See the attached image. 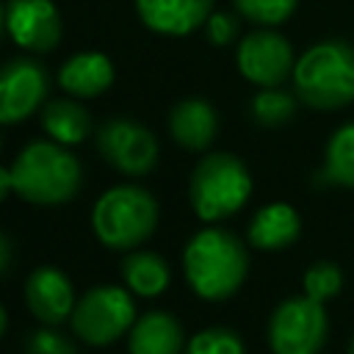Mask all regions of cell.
<instances>
[{"instance_id":"obj_1","label":"cell","mask_w":354,"mask_h":354,"mask_svg":"<svg viewBox=\"0 0 354 354\" xmlns=\"http://www.w3.org/2000/svg\"><path fill=\"white\" fill-rule=\"evenodd\" d=\"M183 271L196 296L224 301L243 285L249 254L238 235L221 227H207L188 241L183 252Z\"/></svg>"},{"instance_id":"obj_2","label":"cell","mask_w":354,"mask_h":354,"mask_svg":"<svg viewBox=\"0 0 354 354\" xmlns=\"http://www.w3.org/2000/svg\"><path fill=\"white\" fill-rule=\"evenodd\" d=\"M296 97L315 111H337L354 102V44L326 39L307 47L293 66Z\"/></svg>"},{"instance_id":"obj_3","label":"cell","mask_w":354,"mask_h":354,"mask_svg":"<svg viewBox=\"0 0 354 354\" xmlns=\"http://www.w3.org/2000/svg\"><path fill=\"white\" fill-rule=\"evenodd\" d=\"M14 194L30 205H64L83 183L80 160L58 141H30L11 166Z\"/></svg>"},{"instance_id":"obj_4","label":"cell","mask_w":354,"mask_h":354,"mask_svg":"<svg viewBox=\"0 0 354 354\" xmlns=\"http://www.w3.org/2000/svg\"><path fill=\"white\" fill-rule=\"evenodd\" d=\"M91 227L108 249H133L155 232L158 202L138 185H113L94 202Z\"/></svg>"},{"instance_id":"obj_5","label":"cell","mask_w":354,"mask_h":354,"mask_svg":"<svg viewBox=\"0 0 354 354\" xmlns=\"http://www.w3.org/2000/svg\"><path fill=\"white\" fill-rule=\"evenodd\" d=\"M188 194L191 207L202 221H221L246 205L252 194V177L235 155L213 152L196 163Z\"/></svg>"},{"instance_id":"obj_6","label":"cell","mask_w":354,"mask_h":354,"mask_svg":"<svg viewBox=\"0 0 354 354\" xmlns=\"http://www.w3.org/2000/svg\"><path fill=\"white\" fill-rule=\"evenodd\" d=\"M72 329L88 346H108L136 324V304L130 290L116 285H97L86 290L72 310Z\"/></svg>"},{"instance_id":"obj_7","label":"cell","mask_w":354,"mask_h":354,"mask_svg":"<svg viewBox=\"0 0 354 354\" xmlns=\"http://www.w3.org/2000/svg\"><path fill=\"white\" fill-rule=\"evenodd\" d=\"M329 318L310 296L285 299L268 318V346L274 354H318L326 346Z\"/></svg>"},{"instance_id":"obj_8","label":"cell","mask_w":354,"mask_h":354,"mask_svg":"<svg viewBox=\"0 0 354 354\" xmlns=\"http://www.w3.org/2000/svg\"><path fill=\"white\" fill-rule=\"evenodd\" d=\"M241 75L263 88H277L288 75H293V50L288 39L271 28L252 30L249 36L241 39L238 53H235Z\"/></svg>"},{"instance_id":"obj_9","label":"cell","mask_w":354,"mask_h":354,"mask_svg":"<svg viewBox=\"0 0 354 354\" xmlns=\"http://www.w3.org/2000/svg\"><path fill=\"white\" fill-rule=\"evenodd\" d=\"M100 155L122 174H147L158 163L155 136L133 119H111L97 133Z\"/></svg>"},{"instance_id":"obj_10","label":"cell","mask_w":354,"mask_h":354,"mask_svg":"<svg viewBox=\"0 0 354 354\" xmlns=\"http://www.w3.org/2000/svg\"><path fill=\"white\" fill-rule=\"evenodd\" d=\"M47 72L33 58H14L0 66V124H17L41 108Z\"/></svg>"},{"instance_id":"obj_11","label":"cell","mask_w":354,"mask_h":354,"mask_svg":"<svg viewBox=\"0 0 354 354\" xmlns=\"http://www.w3.org/2000/svg\"><path fill=\"white\" fill-rule=\"evenodd\" d=\"M6 30L19 47L33 53H50L58 47L64 25L53 0H8Z\"/></svg>"},{"instance_id":"obj_12","label":"cell","mask_w":354,"mask_h":354,"mask_svg":"<svg viewBox=\"0 0 354 354\" xmlns=\"http://www.w3.org/2000/svg\"><path fill=\"white\" fill-rule=\"evenodd\" d=\"M25 301L28 310L41 321L44 326H58L66 318H72L75 310V290L64 271L53 266H39L28 282H25Z\"/></svg>"},{"instance_id":"obj_13","label":"cell","mask_w":354,"mask_h":354,"mask_svg":"<svg viewBox=\"0 0 354 354\" xmlns=\"http://www.w3.org/2000/svg\"><path fill=\"white\" fill-rule=\"evenodd\" d=\"M141 22L160 36H185L207 22L213 0H136Z\"/></svg>"},{"instance_id":"obj_14","label":"cell","mask_w":354,"mask_h":354,"mask_svg":"<svg viewBox=\"0 0 354 354\" xmlns=\"http://www.w3.org/2000/svg\"><path fill=\"white\" fill-rule=\"evenodd\" d=\"M216 130H218L216 108L199 97L177 102L169 113V133L185 149H194V152L207 149L210 141L216 138Z\"/></svg>"},{"instance_id":"obj_15","label":"cell","mask_w":354,"mask_h":354,"mask_svg":"<svg viewBox=\"0 0 354 354\" xmlns=\"http://www.w3.org/2000/svg\"><path fill=\"white\" fill-rule=\"evenodd\" d=\"M130 354H183L185 337L180 321L166 310H152L141 315L127 337Z\"/></svg>"},{"instance_id":"obj_16","label":"cell","mask_w":354,"mask_h":354,"mask_svg":"<svg viewBox=\"0 0 354 354\" xmlns=\"http://www.w3.org/2000/svg\"><path fill=\"white\" fill-rule=\"evenodd\" d=\"M299 232H301L299 213L285 202H271L254 213V218L249 221L246 238L254 249L277 252V249L290 246L299 238Z\"/></svg>"},{"instance_id":"obj_17","label":"cell","mask_w":354,"mask_h":354,"mask_svg":"<svg viewBox=\"0 0 354 354\" xmlns=\"http://www.w3.org/2000/svg\"><path fill=\"white\" fill-rule=\"evenodd\" d=\"M58 83L66 94L75 97H100L113 83V64L102 53H77L69 61H64Z\"/></svg>"},{"instance_id":"obj_18","label":"cell","mask_w":354,"mask_h":354,"mask_svg":"<svg viewBox=\"0 0 354 354\" xmlns=\"http://www.w3.org/2000/svg\"><path fill=\"white\" fill-rule=\"evenodd\" d=\"M122 277L130 293L149 299L169 288L171 271H169V263L155 252H130L122 260Z\"/></svg>"},{"instance_id":"obj_19","label":"cell","mask_w":354,"mask_h":354,"mask_svg":"<svg viewBox=\"0 0 354 354\" xmlns=\"http://www.w3.org/2000/svg\"><path fill=\"white\" fill-rule=\"evenodd\" d=\"M41 127L50 133L53 141L72 147V144L86 141V136L91 133V116L80 102L53 100L41 111Z\"/></svg>"},{"instance_id":"obj_20","label":"cell","mask_w":354,"mask_h":354,"mask_svg":"<svg viewBox=\"0 0 354 354\" xmlns=\"http://www.w3.org/2000/svg\"><path fill=\"white\" fill-rule=\"evenodd\" d=\"M318 185L354 188V122L340 124L326 141L324 169L315 174Z\"/></svg>"},{"instance_id":"obj_21","label":"cell","mask_w":354,"mask_h":354,"mask_svg":"<svg viewBox=\"0 0 354 354\" xmlns=\"http://www.w3.org/2000/svg\"><path fill=\"white\" fill-rule=\"evenodd\" d=\"M252 119L263 127H279L296 113V97L282 88H263L249 102Z\"/></svg>"},{"instance_id":"obj_22","label":"cell","mask_w":354,"mask_h":354,"mask_svg":"<svg viewBox=\"0 0 354 354\" xmlns=\"http://www.w3.org/2000/svg\"><path fill=\"white\" fill-rule=\"evenodd\" d=\"M301 285H304V296H310L313 301H321L324 304V301H329V299H335L340 293V288H343V271L332 260H315L304 271Z\"/></svg>"},{"instance_id":"obj_23","label":"cell","mask_w":354,"mask_h":354,"mask_svg":"<svg viewBox=\"0 0 354 354\" xmlns=\"http://www.w3.org/2000/svg\"><path fill=\"white\" fill-rule=\"evenodd\" d=\"M296 6H299V0H235L238 14L263 28L282 25L285 19L293 17Z\"/></svg>"},{"instance_id":"obj_24","label":"cell","mask_w":354,"mask_h":354,"mask_svg":"<svg viewBox=\"0 0 354 354\" xmlns=\"http://www.w3.org/2000/svg\"><path fill=\"white\" fill-rule=\"evenodd\" d=\"M183 354H246V348H243V340L232 329L210 326V329L196 332L185 343Z\"/></svg>"},{"instance_id":"obj_25","label":"cell","mask_w":354,"mask_h":354,"mask_svg":"<svg viewBox=\"0 0 354 354\" xmlns=\"http://www.w3.org/2000/svg\"><path fill=\"white\" fill-rule=\"evenodd\" d=\"M25 354H77V348H75V343H72L66 335H61L58 329L41 326V329H36V332L28 337Z\"/></svg>"},{"instance_id":"obj_26","label":"cell","mask_w":354,"mask_h":354,"mask_svg":"<svg viewBox=\"0 0 354 354\" xmlns=\"http://www.w3.org/2000/svg\"><path fill=\"white\" fill-rule=\"evenodd\" d=\"M205 30H207V39L216 47H224L238 36V19L232 14H227V11H216V14L207 17Z\"/></svg>"},{"instance_id":"obj_27","label":"cell","mask_w":354,"mask_h":354,"mask_svg":"<svg viewBox=\"0 0 354 354\" xmlns=\"http://www.w3.org/2000/svg\"><path fill=\"white\" fill-rule=\"evenodd\" d=\"M14 191V177H11V169L0 166V202Z\"/></svg>"},{"instance_id":"obj_28","label":"cell","mask_w":354,"mask_h":354,"mask_svg":"<svg viewBox=\"0 0 354 354\" xmlns=\"http://www.w3.org/2000/svg\"><path fill=\"white\" fill-rule=\"evenodd\" d=\"M8 266H11V241L0 232V274H6Z\"/></svg>"},{"instance_id":"obj_29","label":"cell","mask_w":354,"mask_h":354,"mask_svg":"<svg viewBox=\"0 0 354 354\" xmlns=\"http://www.w3.org/2000/svg\"><path fill=\"white\" fill-rule=\"evenodd\" d=\"M6 326H8V315H6V307L0 304V337H3V332H6Z\"/></svg>"},{"instance_id":"obj_30","label":"cell","mask_w":354,"mask_h":354,"mask_svg":"<svg viewBox=\"0 0 354 354\" xmlns=\"http://www.w3.org/2000/svg\"><path fill=\"white\" fill-rule=\"evenodd\" d=\"M3 28H6V6H0V33H3Z\"/></svg>"},{"instance_id":"obj_31","label":"cell","mask_w":354,"mask_h":354,"mask_svg":"<svg viewBox=\"0 0 354 354\" xmlns=\"http://www.w3.org/2000/svg\"><path fill=\"white\" fill-rule=\"evenodd\" d=\"M348 354H354V335H351V343H348Z\"/></svg>"},{"instance_id":"obj_32","label":"cell","mask_w":354,"mask_h":354,"mask_svg":"<svg viewBox=\"0 0 354 354\" xmlns=\"http://www.w3.org/2000/svg\"><path fill=\"white\" fill-rule=\"evenodd\" d=\"M0 144H3V138H0Z\"/></svg>"}]
</instances>
